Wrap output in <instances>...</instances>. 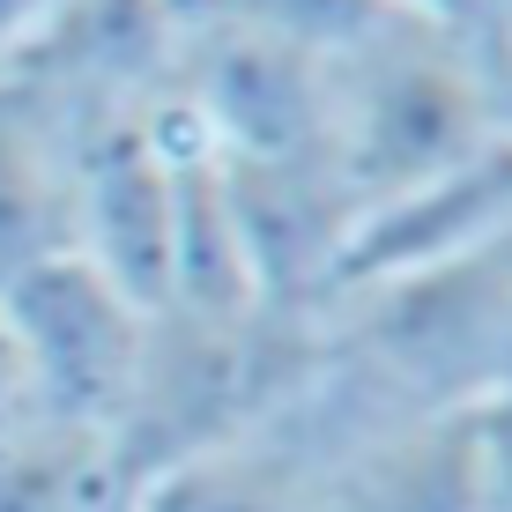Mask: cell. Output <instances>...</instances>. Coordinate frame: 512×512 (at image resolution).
I'll return each mask as SVG.
<instances>
[{
  "label": "cell",
  "mask_w": 512,
  "mask_h": 512,
  "mask_svg": "<svg viewBox=\"0 0 512 512\" xmlns=\"http://www.w3.org/2000/svg\"><path fill=\"white\" fill-rule=\"evenodd\" d=\"M0 312H8L15 349L30 364L38 409L52 423L112 438L119 409H127V386H134V364H141L149 312L119 282H104L82 253H52L30 275H15L0 290Z\"/></svg>",
  "instance_id": "1"
},
{
  "label": "cell",
  "mask_w": 512,
  "mask_h": 512,
  "mask_svg": "<svg viewBox=\"0 0 512 512\" xmlns=\"http://www.w3.org/2000/svg\"><path fill=\"white\" fill-rule=\"evenodd\" d=\"M67 253V134L0 90V290Z\"/></svg>",
  "instance_id": "2"
},
{
  "label": "cell",
  "mask_w": 512,
  "mask_h": 512,
  "mask_svg": "<svg viewBox=\"0 0 512 512\" xmlns=\"http://www.w3.org/2000/svg\"><path fill=\"white\" fill-rule=\"evenodd\" d=\"M134 475L119 468L112 438L75 423H23L0 446V512H127Z\"/></svg>",
  "instance_id": "3"
},
{
  "label": "cell",
  "mask_w": 512,
  "mask_h": 512,
  "mask_svg": "<svg viewBox=\"0 0 512 512\" xmlns=\"http://www.w3.org/2000/svg\"><path fill=\"white\" fill-rule=\"evenodd\" d=\"M461 438H468L475 512H512V386H498L475 409H461Z\"/></svg>",
  "instance_id": "4"
},
{
  "label": "cell",
  "mask_w": 512,
  "mask_h": 512,
  "mask_svg": "<svg viewBox=\"0 0 512 512\" xmlns=\"http://www.w3.org/2000/svg\"><path fill=\"white\" fill-rule=\"evenodd\" d=\"M82 8H90V0H0V90H8Z\"/></svg>",
  "instance_id": "5"
},
{
  "label": "cell",
  "mask_w": 512,
  "mask_h": 512,
  "mask_svg": "<svg viewBox=\"0 0 512 512\" xmlns=\"http://www.w3.org/2000/svg\"><path fill=\"white\" fill-rule=\"evenodd\" d=\"M38 386H30V364H23V349H15V327H8V312H0V446H8L23 423H38Z\"/></svg>",
  "instance_id": "6"
},
{
  "label": "cell",
  "mask_w": 512,
  "mask_h": 512,
  "mask_svg": "<svg viewBox=\"0 0 512 512\" xmlns=\"http://www.w3.org/2000/svg\"><path fill=\"white\" fill-rule=\"evenodd\" d=\"M483 82H490V104H498V127L512 134V23L490 38V52H483Z\"/></svg>",
  "instance_id": "7"
},
{
  "label": "cell",
  "mask_w": 512,
  "mask_h": 512,
  "mask_svg": "<svg viewBox=\"0 0 512 512\" xmlns=\"http://www.w3.org/2000/svg\"><path fill=\"white\" fill-rule=\"evenodd\" d=\"M127 512H134V505H127Z\"/></svg>",
  "instance_id": "8"
}]
</instances>
